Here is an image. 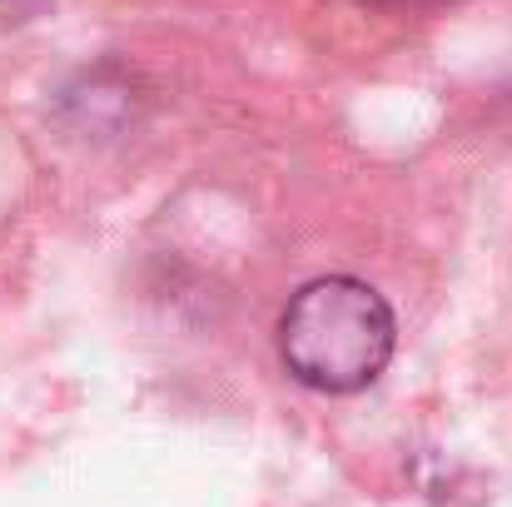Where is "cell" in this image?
Instances as JSON below:
<instances>
[{"instance_id": "obj_2", "label": "cell", "mask_w": 512, "mask_h": 507, "mask_svg": "<svg viewBox=\"0 0 512 507\" xmlns=\"http://www.w3.org/2000/svg\"><path fill=\"white\" fill-rule=\"evenodd\" d=\"M373 5H423V0H373Z\"/></svg>"}, {"instance_id": "obj_1", "label": "cell", "mask_w": 512, "mask_h": 507, "mask_svg": "<svg viewBox=\"0 0 512 507\" xmlns=\"http://www.w3.org/2000/svg\"><path fill=\"white\" fill-rule=\"evenodd\" d=\"M279 353L299 383L319 393H358L393 358V309L363 279H314L279 319Z\"/></svg>"}]
</instances>
